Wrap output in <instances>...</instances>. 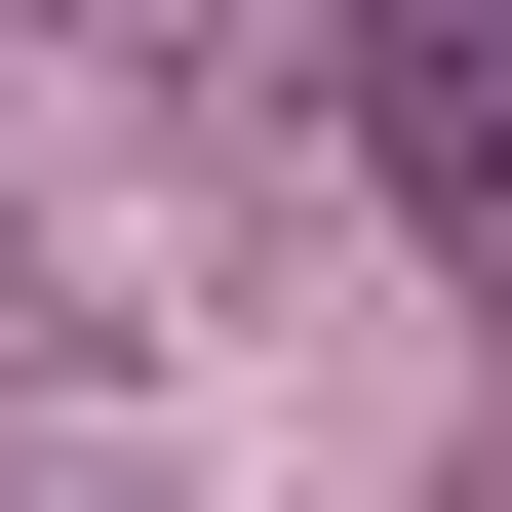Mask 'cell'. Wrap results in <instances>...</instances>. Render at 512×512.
Instances as JSON below:
<instances>
[{"mask_svg": "<svg viewBox=\"0 0 512 512\" xmlns=\"http://www.w3.org/2000/svg\"><path fill=\"white\" fill-rule=\"evenodd\" d=\"M355 119L434 158V197H512V0H434V40H355Z\"/></svg>", "mask_w": 512, "mask_h": 512, "instance_id": "6da1fadb", "label": "cell"}]
</instances>
